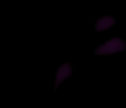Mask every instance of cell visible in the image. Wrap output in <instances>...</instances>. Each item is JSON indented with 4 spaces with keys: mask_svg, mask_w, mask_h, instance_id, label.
<instances>
[{
    "mask_svg": "<svg viewBox=\"0 0 126 108\" xmlns=\"http://www.w3.org/2000/svg\"><path fill=\"white\" fill-rule=\"evenodd\" d=\"M71 74H72L71 65H70L69 63L63 64V65L59 68L58 72H56V77H55V88H58V87H59V85H60L65 79L70 77V76H71Z\"/></svg>",
    "mask_w": 126,
    "mask_h": 108,
    "instance_id": "obj_2",
    "label": "cell"
},
{
    "mask_svg": "<svg viewBox=\"0 0 126 108\" xmlns=\"http://www.w3.org/2000/svg\"><path fill=\"white\" fill-rule=\"evenodd\" d=\"M113 25H115V19L114 17H111V16H103V17H100L97 21L94 28H95V31L100 32V31H104V30L111 27Z\"/></svg>",
    "mask_w": 126,
    "mask_h": 108,
    "instance_id": "obj_3",
    "label": "cell"
},
{
    "mask_svg": "<svg viewBox=\"0 0 126 108\" xmlns=\"http://www.w3.org/2000/svg\"><path fill=\"white\" fill-rule=\"evenodd\" d=\"M124 49H126V43L123 39L116 37V38H111L107 43L95 48L94 53L98 55H108V54H113V53H116V52H120Z\"/></svg>",
    "mask_w": 126,
    "mask_h": 108,
    "instance_id": "obj_1",
    "label": "cell"
}]
</instances>
